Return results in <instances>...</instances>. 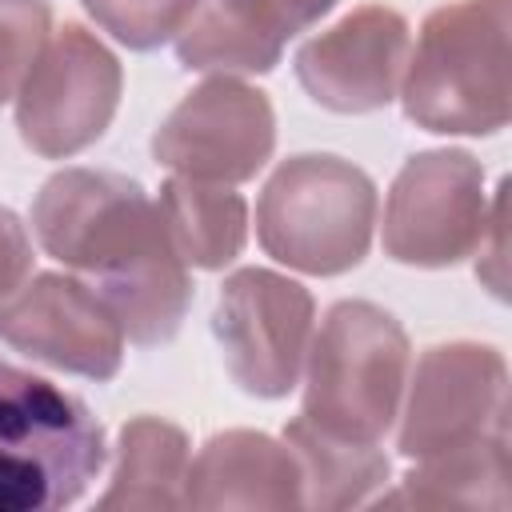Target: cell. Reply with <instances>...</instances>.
I'll use <instances>...</instances> for the list:
<instances>
[{
    "label": "cell",
    "instance_id": "ba28073f",
    "mask_svg": "<svg viewBox=\"0 0 512 512\" xmlns=\"http://www.w3.org/2000/svg\"><path fill=\"white\" fill-rule=\"evenodd\" d=\"M508 436V368L492 344H432L412 376L400 420V452L428 460Z\"/></svg>",
    "mask_w": 512,
    "mask_h": 512
},
{
    "label": "cell",
    "instance_id": "7402d4cb",
    "mask_svg": "<svg viewBox=\"0 0 512 512\" xmlns=\"http://www.w3.org/2000/svg\"><path fill=\"white\" fill-rule=\"evenodd\" d=\"M32 268V244L16 212L0 208V300H8Z\"/></svg>",
    "mask_w": 512,
    "mask_h": 512
},
{
    "label": "cell",
    "instance_id": "44dd1931",
    "mask_svg": "<svg viewBox=\"0 0 512 512\" xmlns=\"http://www.w3.org/2000/svg\"><path fill=\"white\" fill-rule=\"evenodd\" d=\"M504 212H508V180L496 188V200L488 204V216H484V232H480V260H476V276L492 288V296H504Z\"/></svg>",
    "mask_w": 512,
    "mask_h": 512
},
{
    "label": "cell",
    "instance_id": "d6986e66",
    "mask_svg": "<svg viewBox=\"0 0 512 512\" xmlns=\"http://www.w3.org/2000/svg\"><path fill=\"white\" fill-rule=\"evenodd\" d=\"M88 16L120 44L148 52L188 24L196 0H84Z\"/></svg>",
    "mask_w": 512,
    "mask_h": 512
},
{
    "label": "cell",
    "instance_id": "5b68a950",
    "mask_svg": "<svg viewBox=\"0 0 512 512\" xmlns=\"http://www.w3.org/2000/svg\"><path fill=\"white\" fill-rule=\"evenodd\" d=\"M376 224V184L356 164L304 152L284 160L260 192L264 252L308 276H336L364 260Z\"/></svg>",
    "mask_w": 512,
    "mask_h": 512
},
{
    "label": "cell",
    "instance_id": "9c48e42d",
    "mask_svg": "<svg viewBox=\"0 0 512 512\" xmlns=\"http://www.w3.org/2000/svg\"><path fill=\"white\" fill-rule=\"evenodd\" d=\"M484 168L460 148L412 156L384 204V252L412 268H448L476 252L484 232Z\"/></svg>",
    "mask_w": 512,
    "mask_h": 512
},
{
    "label": "cell",
    "instance_id": "4fadbf2b",
    "mask_svg": "<svg viewBox=\"0 0 512 512\" xmlns=\"http://www.w3.org/2000/svg\"><path fill=\"white\" fill-rule=\"evenodd\" d=\"M336 0H196L176 36V60L196 72H272L292 36Z\"/></svg>",
    "mask_w": 512,
    "mask_h": 512
},
{
    "label": "cell",
    "instance_id": "277c9868",
    "mask_svg": "<svg viewBox=\"0 0 512 512\" xmlns=\"http://www.w3.org/2000/svg\"><path fill=\"white\" fill-rule=\"evenodd\" d=\"M304 360L300 416L320 432L380 444L400 416L408 380V336L396 316L368 300H340L328 308Z\"/></svg>",
    "mask_w": 512,
    "mask_h": 512
},
{
    "label": "cell",
    "instance_id": "ffe728a7",
    "mask_svg": "<svg viewBox=\"0 0 512 512\" xmlns=\"http://www.w3.org/2000/svg\"><path fill=\"white\" fill-rule=\"evenodd\" d=\"M52 16L44 0H0V104L12 100L40 56Z\"/></svg>",
    "mask_w": 512,
    "mask_h": 512
},
{
    "label": "cell",
    "instance_id": "3957f363",
    "mask_svg": "<svg viewBox=\"0 0 512 512\" xmlns=\"http://www.w3.org/2000/svg\"><path fill=\"white\" fill-rule=\"evenodd\" d=\"M104 468V432L84 400L0 360V512L76 504Z\"/></svg>",
    "mask_w": 512,
    "mask_h": 512
},
{
    "label": "cell",
    "instance_id": "30bf717a",
    "mask_svg": "<svg viewBox=\"0 0 512 512\" xmlns=\"http://www.w3.org/2000/svg\"><path fill=\"white\" fill-rule=\"evenodd\" d=\"M276 144V116L260 88L236 76H212L192 88L156 128L152 156L188 180H252Z\"/></svg>",
    "mask_w": 512,
    "mask_h": 512
},
{
    "label": "cell",
    "instance_id": "2e32d148",
    "mask_svg": "<svg viewBox=\"0 0 512 512\" xmlns=\"http://www.w3.org/2000/svg\"><path fill=\"white\" fill-rule=\"evenodd\" d=\"M188 436L160 416H132L120 428L116 472L100 508H180L188 484Z\"/></svg>",
    "mask_w": 512,
    "mask_h": 512
},
{
    "label": "cell",
    "instance_id": "7c38bea8",
    "mask_svg": "<svg viewBox=\"0 0 512 512\" xmlns=\"http://www.w3.org/2000/svg\"><path fill=\"white\" fill-rule=\"evenodd\" d=\"M408 64V24L384 4L348 12L328 32L312 36L296 52V76L304 92L332 112L384 108Z\"/></svg>",
    "mask_w": 512,
    "mask_h": 512
},
{
    "label": "cell",
    "instance_id": "ac0fdd59",
    "mask_svg": "<svg viewBox=\"0 0 512 512\" xmlns=\"http://www.w3.org/2000/svg\"><path fill=\"white\" fill-rule=\"evenodd\" d=\"M380 504H416V508H496L512 504L508 488V436L480 440L472 448L440 452L420 460L396 496Z\"/></svg>",
    "mask_w": 512,
    "mask_h": 512
},
{
    "label": "cell",
    "instance_id": "6da1fadb",
    "mask_svg": "<svg viewBox=\"0 0 512 512\" xmlns=\"http://www.w3.org/2000/svg\"><path fill=\"white\" fill-rule=\"evenodd\" d=\"M32 232L52 260L84 276L128 340L164 344L180 332L192 304L188 264L136 180L64 168L36 192Z\"/></svg>",
    "mask_w": 512,
    "mask_h": 512
},
{
    "label": "cell",
    "instance_id": "7a4b0ae2",
    "mask_svg": "<svg viewBox=\"0 0 512 512\" xmlns=\"http://www.w3.org/2000/svg\"><path fill=\"white\" fill-rule=\"evenodd\" d=\"M512 0H456L436 8L404 64V116L428 132L488 136L508 124Z\"/></svg>",
    "mask_w": 512,
    "mask_h": 512
},
{
    "label": "cell",
    "instance_id": "9a60e30c",
    "mask_svg": "<svg viewBox=\"0 0 512 512\" xmlns=\"http://www.w3.org/2000/svg\"><path fill=\"white\" fill-rule=\"evenodd\" d=\"M160 220L172 248L192 268H224L240 256L248 236V204L228 184L172 176L160 188Z\"/></svg>",
    "mask_w": 512,
    "mask_h": 512
},
{
    "label": "cell",
    "instance_id": "52a82bcc",
    "mask_svg": "<svg viewBox=\"0 0 512 512\" xmlns=\"http://www.w3.org/2000/svg\"><path fill=\"white\" fill-rule=\"evenodd\" d=\"M212 336L228 376L248 396H288L312 344V296L280 272L240 268L220 288Z\"/></svg>",
    "mask_w": 512,
    "mask_h": 512
},
{
    "label": "cell",
    "instance_id": "8992f818",
    "mask_svg": "<svg viewBox=\"0 0 512 512\" xmlns=\"http://www.w3.org/2000/svg\"><path fill=\"white\" fill-rule=\"evenodd\" d=\"M120 60L80 24L56 28L16 92L20 140L48 156H72L104 136L120 104Z\"/></svg>",
    "mask_w": 512,
    "mask_h": 512
},
{
    "label": "cell",
    "instance_id": "5bb4252c",
    "mask_svg": "<svg viewBox=\"0 0 512 512\" xmlns=\"http://www.w3.org/2000/svg\"><path fill=\"white\" fill-rule=\"evenodd\" d=\"M188 508H292L304 504L300 464L288 444L264 432H216L188 464Z\"/></svg>",
    "mask_w": 512,
    "mask_h": 512
},
{
    "label": "cell",
    "instance_id": "8fae6325",
    "mask_svg": "<svg viewBox=\"0 0 512 512\" xmlns=\"http://www.w3.org/2000/svg\"><path fill=\"white\" fill-rule=\"evenodd\" d=\"M0 340L88 380H112L124 360V328L112 308L84 280L60 272H40L0 300Z\"/></svg>",
    "mask_w": 512,
    "mask_h": 512
},
{
    "label": "cell",
    "instance_id": "e0dca14e",
    "mask_svg": "<svg viewBox=\"0 0 512 512\" xmlns=\"http://www.w3.org/2000/svg\"><path fill=\"white\" fill-rule=\"evenodd\" d=\"M284 444L292 448V456L300 464L304 504H312V508L364 504L388 480V456L380 452V444L320 432L304 416L288 420Z\"/></svg>",
    "mask_w": 512,
    "mask_h": 512
}]
</instances>
